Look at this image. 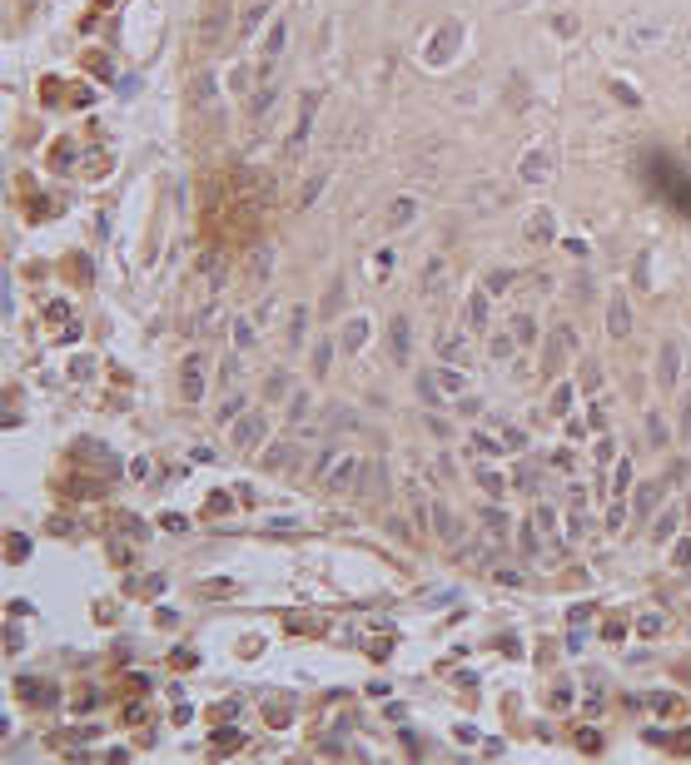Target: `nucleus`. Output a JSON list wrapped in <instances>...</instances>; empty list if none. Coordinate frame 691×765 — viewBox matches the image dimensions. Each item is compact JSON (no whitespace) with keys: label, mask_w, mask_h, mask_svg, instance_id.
I'll return each mask as SVG.
<instances>
[{"label":"nucleus","mask_w":691,"mask_h":765,"mask_svg":"<svg viewBox=\"0 0 691 765\" xmlns=\"http://www.w3.org/2000/svg\"><path fill=\"white\" fill-rule=\"evenodd\" d=\"M607 328H612V338H626V333H632V308H626L622 293L612 299V308H607Z\"/></svg>","instance_id":"obj_1"},{"label":"nucleus","mask_w":691,"mask_h":765,"mask_svg":"<svg viewBox=\"0 0 691 765\" xmlns=\"http://www.w3.org/2000/svg\"><path fill=\"white\" fill-rule=\"evenodd\" d=\"M657 382H661V388H672V382H677V338H666V343H661V373H657Z\"/></svg>","instance_id":"obj_2"},{"label":"nucleus","mask_w":691,"mask_h":765,"mask_svg":"<svg viewBox=\"0 0 691 765\" xmlns=\"http://www.w3.org/2000/svg\"><path fill=\"white\" fill-rule=\"evenodd\" d=\"M388 343H393V358L403 363V358H408V318H393V328H388Z\"/></svg>","instance_id":"obj_3"},{"label":"nucleus","mask_w":691,"mask_h":765,"mask_svg":"<svg viewBox=\"0 0 691 765\" xmlns=\"http://www.w3.org/2000/svg\"><path fill=\"white\" fill-rule=\"evenodd\" d=\"M204 393V378H199V363L184 368V398H199Z\"/></svg>","instance_id":"obj_4"},{"label":"nucleus","mask_w":691,"mask_h":765,"mask_svg":"<svg viewBox=\"0 0 691 765\" xmlns=\"http://www.w3.org/2000/svg\"><path fill=\"white\" fill-rule=\"evenodd\" d=\"M254 437H264V418H249L244 428H239V448H249Z\"/></svg>","instance_id":"obj_5"},{"label":"nucleus","mask_w":691,"mask_h":765,"mask_svg":"<svg viewBox=\"0 0 691 765\" xmlns=\"http://www.w3.org/2000/svg\"><path fill=\"white\" fill-rule=\"evenodd\" d=\"M483 323H488V299L473 293V328H483Z\"/></svg>","instance_id":"obj_6"},{"label":"nucleus","mask_w":691,"mask_h":765,"mask_svg":"<svg viewBox=\"0 0 691 765\" xmlns=\"http://www.w3.org/2000/svg\"><path fill=\"white\" fill-rule=\"evenodd\" d=\"M433 527H438L443 537H457V532H453V517H448V507H438V512H433Z\"/></svg>","instance_id":"obj_7"},{"label":"nucleus","mask_w":691,"mask_h":765,"mask_svg":"<svg viewBox=\"0 0 691 765\" xmlns=\"http://www.w3.org/2000/svg\"><path fill=\"white\" fill-rule=\"evenodd\" d=\"M672 527H677V512H666V517L652 527V537H657V542H661V537H672Z\"/></svg>","instance_id":"obj_8"},{"label":"nucleus","mask_w":691,"mask_h":765,"mask_svg":"<svg viewBox=\"0 0 691 765\" xmlns=\"http://www.w3.org/2000/svg\"><path fill=\"white\" fill-rule=\"evenodd\" d=\"M528 179H547V159H542V155L528 159Z\"/></svg>","instance_id":"obj_9"},{"label":"nucleus","mask_w":691,"mask_h":765,"mask_svg":"<svg viewBox=\"0 0 691 765\" xmlns=\"http://www.w3.org/2000/svg\"><path fill=\"white\" fill-rule=\"evenodd\" d=\"M477 482H483L488 492H502V477H497V472H488V467H483V472H477Z\"/></svg>","instance_id":"obj_10"},{"label":"nucleus","mask_w":691,"mask_h":765,"mask_svg":"<svg viewBox=\"0 0 691 765\" xmlns=\"http://www.w3.org/2000/svg\"><path fill=\"white\" fill-rule=\"evenodd\" d=\"M532 338H537V333H532V318H517V343H532Z\"/></svg>","instance_id":"obj_11"},{"label":"nucleus","mask_w":691,"mask_h":765,"mask_svg":"<svg viewBox=\"0 0 691 765\" xmlns=\"http://www.w3.org/2000/svg\"><path fill=\"white\" fill-rule=\"evenodd\" d=\"M408 214H413V204L398 199V204H393V224H408Z\"/></svg>","instance_id":"obj_12"},{"label":"nucleus","mask_w":691,"mask_h":765,"mask_svg":"<svg viewBox=\"0 0 691 765\" xmlns=\"http://www.w3.org/2000/svg\"><path fill=\"white\" fill-rule=\"evenodd\" d=\"M528 233H532V239H552V224H547V219H532Z\"/></svg>","instance_id":"obj_13"},{"label":"nucleus","mask_w":691,"mask_h":765,"mask_svg":"<svg viewBox=\"0 0 691 765\" xmlns=\"http://www.w3.org/2000/svg\"><path fill=\"white\" fill-rule=\"evenodd\" d=\"M567 402H572V388H557V398H552V413H567Z\"/></svg>","instance_id":"obj_14"}]
</instances>
